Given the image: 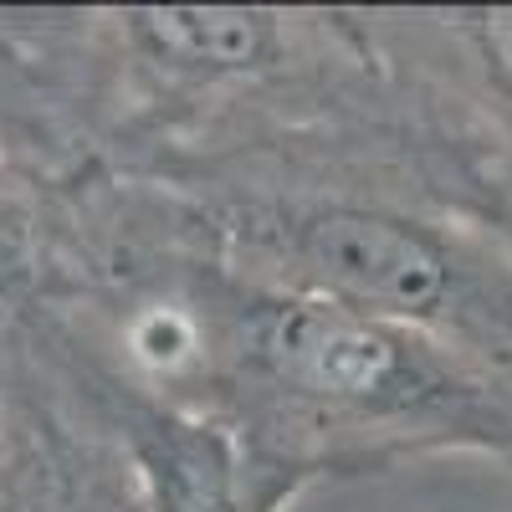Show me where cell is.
Returning a JSON list of instances; mask_svg holds the SVG:
<instances>
[{
	"label": "cell",
	"mask_w": 512,
	"mask_h": 512,
	"mask_svg": "<svg viewBox=\"0 0 512 512\" xmlns=\"http://www.w3.org/2000/svg\"><path fill=\"white\" fill-rule=\"evenodd\" d=\"M185 420L216 425L303 492L441 456L512 472V364L221 267Z\"/></svg>",
	"instance_id": "obj_1"
},
{
	"label": "cell",
	"mask_w": 512,
	"mask_h": 512,
	"mask_svg": "<svg viewBox=\"0 0 512 512\" xmlns=\"http://www.w3.org/2000/svg\"><path fill=\"white\" fill-rule=\"evenodd\" d=\"M451 205L512 251V6H359Z\"/></svg>",
	"instance_id": "obj_2"
},
{
	"label": "cell",
	"mask_w": 512,
	"mask_h": 512,
	"mask_svg": "<svg viewBox=\"0 0 512 512\" xmlns=\"http://www.w3.org/2000/svg\"><path fill=\"white\" fill-rule=\"evenodd\" d=\"M0 512H154L103 395L31 323H0Z\"/></svg>",
	"instance_id": "obj_3"
},
{
	"label": "cell",
	"mask_w": 512,
	"mask_h": 512,
	"mask_svg": "<svg viewBox=\"0 0 512 512\" xmlns=\"http://www.w3.org/2000/svg\"><path fill=\"white\" fill-rule=\"evenodd\" d=\"M93 390L103 395L118 436L134 451L154 512H287L303 497V487L287 472L256 461L216 425L118 400L103 384H93Z\"/></svg>",
	"instance_id": "obj_4"
},
{
	"label": "cell",
	"mask_w": 512,
	"mask_h": 512,
	"mask_svg": "<svg viewBox=\"0 0 512 512\" xmlns=\"http://www.w3.org/2000/svg\"><path fill=\"white\" fill-rule=\"evenodd\" d=\"M47 287V221L41 190L21 180L0 154V323H16L41 303Z\"/></svg>",
	"instance_id": "obj_5"
}]
</instances>
